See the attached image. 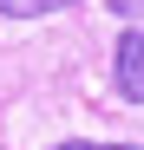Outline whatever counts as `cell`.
<instances>
[{"label":"cell","instance_id":"obj_1","mask_svg":"<svg viewBox=\"0 0 144 150\" xmlns=\"http://www.w3.org/2000/svg\"><path fill=\"white\" fill-rule=\"evenodd\" d=\"M118 91H125L131 105H144V33L138 26L118 33Z\"/></svg>","mask_w":144,"mask_h":150},{"label":"cell","instance_id":"obj_3","mask_svg":"<svg viewBox=\"0 0 144 150\" xmlns=\"http://www.w3.org/2000/svg\"><path fill=\"white\" fill-rule=\"evenodd\" d=\"M53 150H138V144H53Z\"/></svg>","mask_w":144,"mask_h":150},{"label":"cell","instance_id":"obj_2","mask_svg":"<svg viewBox=\"0 0 144 150\" xmlns=\"http://www.w3.org/2000/svg\"><path fill=\"white\" fill-rule=\"evenodd\" d=\"M59 0H0V13L7 20H33V13H53Z\"/></svg>","mask_w":144,"mask_h":150},{"label":"cell","instance_id":"obj_5","mask_svg":"<svg viewBox=\"0 0 144 150\" xmlns=\"http://www.w3.org/2000/svg\"><path fill=\"white\" fill-rule=\"evenodd\" d=\"M59 7H72V0H59Z\"/></svg>","mask_w":144,"mask_h":150},{"label":"cell","instance_id":"obj_4","mask_svg":"<svg viewBox=\"0 0 144 150\" xmlns=\"http://www.w3.org/2000/svg\"><path fill=\"white\" fill-rule=\"evenodd\" d=\"M105 7H111V13H125V20H131V13L144 7V0H105Z\"/></svg>","mask_w":144,"mask_h":150}]
</instances>
